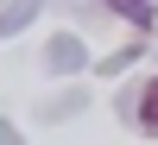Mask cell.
Segmentation results:
<instances>
[{"mask_svg": "<svg viewBox=\"0 0 158 145\" xmlns=\"http://www.w3.org/2000/svg\"><path fill=\"white\" fill-rule=\"evenodd\" d=\"M139 126H146V133L158 139V76H152L146 88H139Z\"/></svg>", "mask_w": 158, "mask_h": 145, "instance_id": "1", "label": "cell"}, {"mask_svg": "<svg viewBox=\"0 0 158 145\" xmlns=\"http://www.w3.org/2000/svg\"><path fill=\"white\" fill-rule=\"evenodd\" d=\"M114 13H120V19H133V25H152V6L146 0H108Z\"/></svg>", "mask_w": 158, "mask_h": 145, "instance_id": "2", "label": "cell"}]
</instances>
